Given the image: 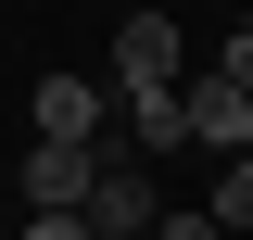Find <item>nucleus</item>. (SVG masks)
<instances>
[{
    "label": "nucleus",
    "instance_id": "nucleus-8",
    "mask_svg": "<svg viewBox=\"0 0 253 240\" xmlns=\"http://www.w3.org/2000/svg\"><path fill=\"white\" fill-rule=\"evenodd\" d=\"M26 240H89V215H26Z\"/></svg>",
    "mask_w": 253,
    "mask_h": 240
},
{
    "label": "nucleus",
    "instance_id": "nucleus-7",
    "mask_svg": "<svg viewBox=\"0 0 253 240\" xmlns=\"http://www.w3.org/2000/svg\"><path fill=\"white\" fill-rule=\"evenodd\" d=\"M215 228H228V240L253 228V152H228V177H215Z\"/></svg>",
    "mask_w": 253,
    "mask_h": 240
},
{
    "label": "nucleus",
    "instance_id": "nucleus-9",
    "mask_svg": "<svg viewBox=\"0 0 253 240\" xmlns=\"http://www.w3.org/2000/svg\"><path fill=\"white\" fill-rule=\"evenodd\" d=\"M152 240H228V228H215V215H165Z\"/></svg>",
    "mask_w": 253,
    "mask_h": 240
},
{
    "label": "nucleus",
    "instance_id": "nucleus-1",
    "mask_svg": "<svg viewBox=\"0 0 253 240\" xmlns=\"http://www.w3.org/2000/svg\"><path fill=\"white\" fill-rule=\"evenodd\" d=\"M89 190H101V152L89 139H38L26 152V215H89Z\"/></svg>",
    "mask_w": 253,
    "mask_h": 240
},
{
    "label": "nucleus",
    "instance_id": "nucleus-2",
    "mask_svg": "<svg viewBox=\"0 0 253 240\" xmlns=\"http://www.w3.org/2000/svg\"><path fill=\"white\" fill-rule=\"evenodd\" d=\"M190 139L203 152H253V76H190Z\"/></svg>",
    "mask_w": 253,
    "mask_h": 240
},
{
    "label": "nucleus",
    "instance_id": "nucleus-5",
    "mask_svg": "<svg viewBox=\"0 0 253 240\" xmlns=\"http://www.w3.org/2000/svg\"><path fill=\"white\" fill-rule=\"evenodd\" d=\"M38 139H101V89L89 76H38Z\"/></svg>",
    "mask_w": 253,
    "mask_h": 240
},
{
    "label": "nucleus",
    "instance_id": "nucleus-6",
    "mask_svg": "<svg viewBox=\"0 0 253 240\" xmlns=\"http://www.w3.org/2000/svg\"><path fill=\"white\" fill-rule=\"evenodd\" d=\"M126 126H139V164L152 152H190V89H126Z\"/></svg>",
    "mask_w": 253,
    "mask_h": 240
},
{
    "label": "nucleus",
    "instance_id": "nucleus-4",
    "mask_svg": "<svg viewBox=\"0 0 253 240\" xmlns=\"http://www.w3.org/2000/svg\"><path fill=\"white\" fill-rule=\"evenodd\" d=\"M114 76L126 89H177V13H126L114 26Z\"/></svg>",
    "mask_w": 253,
    "mask_h": 240
},
{
    "label": "nucleus",
    "instance_id": "nucleus-3",
    "mask_svg": "<svg viewBox=\"0 0 253 240\" xmlns=\"http://www.w3.org/2000/svg\"><path fill=\"white\" fill-rule=\"evenodd\" d=\"M152 228H165L152 177H139V164H101V190H89V240H152Z\"/></svg>",
    "mask_w": 253,
    "mask_h": 240
}]
</instances>
